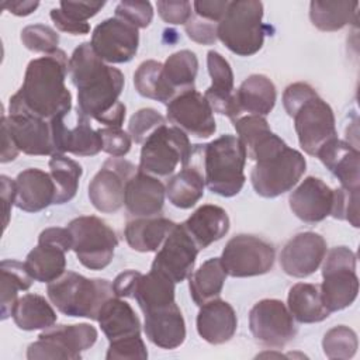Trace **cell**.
Masks as SVG:
<instances>
[{
	"instance_id": "6da1fadb",
	"label": "cell",
	"mask_w": 360,
	"mask_h": 360,
	"mask_svg": "<svg viewBox=\"0 0 360 360\" xmlns=\"http://www.w3.org/2000/svg\"><path fill=\"white\" fill-rule=\"evenodd\" d=\"M68 73L77 89V110L107 127H121L125 105L118 100L124 89L120 69L105 65L90 42L80 44L69 59Z\"/></svg>"
},
{
	"instance_id": "7a4b0ae2",
	"label": "cell",
	"mask_w": 360,
	"mask_h": 360,
	"mask_svg": "<svg viewBox=\"0 0 360 360\" xmlns=\"http://www.w3.org/2000/svg\"><path fill=\"white\" fill-rule=\"evenodd\" d=\"M69 60L62 49L32 59L25 70L20 90L10 97L8 107L25 110L51 121L68 115L72 108V94L65 86Z\"/></svg>"
},
{
	"instance_id": "3957f363",
	"label": "cell",
	"mask_w": 360,
	"mask_h": 360,
	"mask_svg": "<svg viewBox=\"0 0 360 360\" xmlns=\"http://www.w3.org/2000/svg\"><path fill=\"white\" fill-rule=\"evenodd\" d=\"M283 105L294 118L300 146L305 153L316 156L326 142L338 138L330 105L308 83L297 82L287 86L283 93Z\"/></svg>"
},
{
	"instance_id": "277c9868",
	"label": "cell",
	"mask_w": 360,
	"mask_h": 360,
	"mask_svg": "<svg viewBox=\"0 0 360 360\" xmlns=\"http://www.w3.org/2000/svg\"><path fill=\"white\" fill-rule=\"evenodd\" d=\"M250 160L256 162L250 173L252 186L259 195L266 198L290 191L307 170L302 153L288 148L276 134L256 149Z\"/></svg>"
},
{
	"instance_id": "5b68a950",
	"label": "cell",
	"mask_w": 360,
	"mask_h": 360,
	"mask_svg": "<svg viewBox=\"0 0 360 360\" xmlns=\"http://www.w3.org/2000/svg\"><path fill=\"white\" fill-rule=\"evenodd\" d=\"M204 163V180L210 191L222 195H236L245 184L246 149L233 135H222L207 145H198Z\"/></svg>"
},
{
	"instance_id": "8992f818",
	"label": "cell",
	"mask_w": 360,
	"mask_h": 360,
	"mask_svg": "<svg viewBox=\"0 0 360 360\" xmlns=\"http://www.w3.org/2000/svg\"><path fill=\"white\" fill-rule=\"evenodd\" d=\"M46 292L59 312L93 321H97L103 304L115 295L108 280L87 278L75 271H65L59 278L48 283Z\"/></svg>"
},
{
	"instance_id": "52a82bcc",
	"label": "cell",
	"mask_w": 360,
	"mask_h": 360,
	"mask_svg": "<svg viewBox=\"0 0 360 360\" xmlns=\"http://www.w3.org/2000/svg\"><path fill=\"white\" fill-rule=\"evenodd\" d=\"M263 3L256 0L229 1L225 15L218 22V39L233 53L250 56L259 52L264 41Z\"/></svg>"
},
{
	"instance_id": "ba28073f",
	"label": "cell",
	"mask_w": 360,
	"mask_h": 360,
	"mask_svg": "<svg viewBox=\"0 0 360 360\" xmlns=\"http://www.w3.org/2000/svg\"><path fill=\"white\" fill-rule=\"evenodd\" d=\"M191 145L186 132L166 124L155 129L142 143L139 172L156 177L170 176L177 165H188Z\"/></svg>"
},
{
	"instance_id": "9c48e42d",
	"label": "cell",
	"mask_w": 360,
	"mask_h": 360,
	"mask_svg": "<svg viewBox=\"0 0 360 360\" xmlns=\"http://www.w3.org/2000/svg\"><path fill=\"white\" fill-rule=\"evenodd\" d=\"M325 256L319 285L322 301L329 312L342 311L354 302L359 292L356 255L346 246H338Z\"/></svg>"
},
{
	"instance_id": "30bf717a",
	"label": "cell",
	"mask_w": 360,
	"mask_h": 360,
	"mask_svg": "<svg viewBox=\"0 0 360 360\" xmlns=\"http://www.w3.org/2000/svg\"><path fill=\"white\" fill-rule=\"evenodd\" d=\"M68 229L72 235V250L84 267L103 270L111 263L118 239L103 219L94 215L77 217L69 222Z\"/></svg>"
},
{
	"instance_id": "8fae6325",
	"label": "cell",
	"mask_w": 360,
	"mask_h": 360,
	"mask_svg": "<svg viewBox=\"0 0 360 360\" xmlns=\"http://www.w3.org/2000/svg\"><path fill=\"white\" fill-rule=\"evenodd\" d=\"M97 340V330L90 323L49 326L39 333L38 340L27 349L30 360H77L82 352L90 349Z\"/></svg>"
},
{
	"instance_id": "7c38bea8",
	"label": "cell",
	"mask_w": 360,
	"mask_h": 360,
	"mask_svg": "<svg viewBox=\"0 0 360 360\" xmlns=\"http://www.w3.org/2000/svg\"><path fill=\"white\" fill-rule=\"evenodd\" d=\"M274 256L271 243L253 235H236L225 245L221 263L228 276L253 277L270 271Z\"/></svg>"
},
{
	"instance_id": "4fadbf2b",
	"label": "cell",
	"mask_w": 360,
	"mask_h": 360,
	"mask_svg": "<svg viewBox=\"0 0 360 360\" xmlns=\"http://www.w3.org/2000/svg\"><path fill=\"white\" fill-rule=\"evenodd\" d=\"M72 249L68 228H46L39 233L38 245L24 262L31 277L39 283H51L65 273L66 252Z\"/></svg>"
},
{
	"instance_id": "5bb4252c",
	"label": "cell",
	"mask_w": 360,
	"mask_h": 360,
	"mask_svg": "<svg viewBox=\"0 0 360 360\" xmlns=\"http://www.w3.org/2000/svg\"><path fill=\"white\" fill-rule=\"evenodd\" d=\"M249 329L253 338L271 349L284 347L297 333L294 318L280 300L266 298L253 305L249 312Z\"/></svg>"
},
{
	"instance_id": "9a60e30c",
	"label": "cell",
	"mask_w": 360,
	"mask_h": 360,
	"mask_svg": "<svg viewBox=\"0 0 360 360\" xmlns=\"http://www.w3.org/2000/svg\"><path fill=\"white\" fill-rule=\"evenodd\" d=\"M136 167L122 159L110 158L89 184V198L100 212H115L125 204V188Z\"/></svg>"
},
{
	"instance_id": "2e32d148",
	"label": "cell",
	"mask_w": 360,
	"mask_h": 360,
	"mask_svg": "<svg viewBox=\"0 0 360 360\" xmlns=\"http://www.w3.org/2000/svg\"><path fill=\"white\" fill-rule=\"evenodd\" d=\"M90 44L101 60L125 63L138 51L139 32L138 28L118 17L107 18L93 30Z\"/></svg>"
},
{
	"instance_id": "e0dca14e",
	"label": "cell",
	"mask_w": 360,
	"mask_h": 360,
	"mask_svg": "<svg viewBox=\"0 0 360 360\" xmlns=\"http://www.w3.org/2000/svg\"><path fill=\"white\" fill-rule=\"evenodd\" d=\"M198 252L184 226L176 224L156 253L150 270L166 276L173 283H181L191 274Z\"/></svg>"
},
{
	"instance_id": "ac0fdd59",
	"label": "cell",
	"mask_w": 360,
	"mask_h": 360,
	"mask_svg": "<svg viewBox=\"0 0 360 360\" xmlns=\"http://www.w3.org/2000/svg\"><path fill=\"white\" fill-rule=\"evenodd\" d=\"M1 122L7 125L20 152L37 156H52L55 153L48 120L17 107H8V117L3 112Z\"/></svg>"
},
{
	"instance_id": "d6986e66",
	"label": "cell",
	"mask_w": 360,
	"mask_h": 360,
	"mask_svg": "<svg viewBox=\"0 0 360 360\" xmlns=\"http://www.w3.org/2000/svg\"><path fill=\"white\" fill-rule=\"evenodd\" d=\"M167 120L173 127L197 138H208L217 129L210 103L195 89L187 90L167 103Z\"/></svg>"
},
{
	"instance_id": "ffe728a7",
	"label": "cell",
	"mask_w": 360,
	"mask_h": 360,
	"mask_svg": "<svg viewBox=\"0 0 360 360\" xmlns=\"http://www.w3.org/2000/svg\"><path fill=\"white\" fill-rule=\"evenodd\" d=\"M326 255V242L316 232H300L292 236L280 253V266L285 274L297 278L311 276Z\"/></svg>"
},
{
	"instance_id": "44dd1931",
	"label": "cell",
	"mask_w": 360,
	"mask_h": 360,
	"mask_svg": "<svg viewBox=\"0 0 360 360\" xmlns=\"http://www.w3.org/2000/svg\"><path fill=\"white\" fill-rule=\"evenodd\" d=\"M66 115L52 118L51 131L55 153H73L76 156H94L103 150V141L98 129L90 127V121L79 110L76 112L77 122L75 127H66Z\"/></svg>"
},
{
	"instance_id": "7402d4cb",
	"label": "cell",
	"mask_w": 360,
	"mask_h": 360,
	"mask_svg": "<svg viewBox=\"0 0 360 360\" xmlns=\"http://www.w3.org/2000/svg\"><path fill=\"white\" fill-rule=\"evenodd\" d=\"M292 214L307 224L323 221L332 212L333 190L321 179L309 176L290 194Z\"/></svg>"
},
{
	"instance_id": "603a6c76",
	"label": "cell",
	"mask_w": 360,
	"mask_h": 360,
	"mask_svg": "<svg viewBox=\"0 0 360 360\" xmlns=\"http://www.w3.org/2000/svg\"><path fill=\"white\" fill-rule=\"evenodd\" d=\"M165 195L166 187L158 177L138 170L127 183L125 207L135 218L156 217L163 208Z\"/></svg>"
},
{
	"instance_id": "cb8c5ba5",
	"label": "cell",
	"mask_w": 360,
	"mask_h": 360,
	"mask_svg": "<svg viewBox=\"0 0 360 360\" xmlns=\"http://www.w3.org/2000/svg\"><path fill=\"white\" fill-rule=\"evenodd\" d=\"M238 328V318L232 305L214 298L200 307L197 315V332L211 345H222L231 340Z\"/></svg>"
},
{
	"instance_id": "d4e9b609",
	"label": "cell",
	"mask_w": 360,
	"mask_h": 360,
	"mask_svg": "<svg viewBox=\"0 0 360 360\" xmlns=\"http://www.w3.org/2000/svg\"><path fill=\"white\" fill-rule=\"evenodd\" d=\"M145 315L143 330L146 338L160 349L172 350L186 339V323L176 302L150 311Z\"/></svg>"
},
{
	"instance_id": "484cf974",
	"label": "cell",
	"mask_w": 360,
	"mask_h": 360,
	"mask_svg": "<svg viewBox=\"0 0 360 360\" xmlns=\"http://www.w3.org/2000/svg\"><path fill=\"white\" fill-rule=\"evenodd\" d=\"M325 167L345 188H360V153L356 146L338 138L326 142L316 153Z\"/></svg>"
},
{
	"instance_id": "4316f807",
	"label": "cell",
	"mask_w": 360,
	"mask_h": 360,
	"mask_svg": "<svg viewBox=\"0 0 360 360\" xmlns=\"http://www.w3.org/2000/svg\"><path fill=\"white\" fill-rule=\"evenodd\" d=\"M15 205L25 212H38L55 202V183L51 173L39 169H25L15 179Z\"/></svg>"
},
{
	"instance_id": "83f0119b",
	"label": "cell",
	"mask_w": 360,
	"mask_h": 360,
	"mask_svg": "<svg viewBox=\"0 0 360 360\" xmlns=\"http://www.w3.org/2000/svg\"><path fill=\"white\" fill-rule=\"evenodd\" d=\"M181 225L201 250L228 233L229 217L224 208L205 204L197 208Z\"/></svg>"
},
{
	"instance_id": "f1b7e54d",
	"label": "cell",
	"mask_w": 360,
	"mask_h": 360,
	"mask_svg": "<svg viewBox=\"0 0 360 360\" xmlns=\"http://www.w3.org/2000/svg\"><path fill=\"white\" fill-rule=\"evenodd\" d=\"M97 322L108 342L141 335V322L135 311L127 301L115 295L103 304Z\"/></svg>"
},
{
	"instance_id": "f546056e",
	"label": "cell",
	"mask_w": 360,
	"mask_h": 360,
	"mask_svg": "<svg viewBox=\"0 0 360 360\" xmlns=\"http://www.w3.org/2000/svg\"><path fill=\"white\" fill-rule=\"evenodd\" d=\"M197 70V56L188 49L174 52L166 59L162 66V83L169 101L179 94L194 89Z\"/></svg>"
},
{
	"instance_id": "4dcf8cb0",
	"label": "cell",
	"mask_w": 360,
	"mask_h": 360,
	"mask_svg": "<svg viewBox=\"0 0 360 360\" xmlns=\"http://www.w3.org/2000/svg\"><path fill=\"white\" fill-rule=\"evenodd\" d=\"M174 222L163 217L135 218L125 225L127 243L136 252H156L165 242Z\"/></svg>"
},
{
	"instance_id": "1f68e13d",
	"label": "cell",
	"mask_w": 360,
	"mask_h": 360,
	"mask_svg": "<svg viewBox=\"0 0 360 360\" xmlns=\"http://www.w3.org/2000/svg\"><path fill=\"white\" fill-rule=\"evenodd\" d=\"M277 93L273 82L264 75H250L236 90V101L240 114L267 115L276 104Z\"/></svg>"
},
{
	"instance_id": "d6a6232c",
	"label": "cell",
	"mask_w": 360,
	"mask_h": 360,
	"mask_svg": "<svg viewBox=\"0 0 360 360\" xmlns=\"http://www.w3.org/2000/svg\"><path fill=\"white\" fill-rule=\"evenodd\" d=\"M287 308L301 323L321 322L330 314L322 301L319 285L311 283H297L290 288Z\"/></svg>"
},
{
	"instance_id": "836d02e7",
	"label": "cell",
	"mask_w": 360,
	"mask_h": 360,
	"mask_svg": "<svg viewBox=\"0 0 360 360\" xmlns=\"http://www.w3.org/2000/svg\"><path fill=\"white\" fill-rule=\"evenodd\" d=\"M204 186V174L198 165L188 162L187 166H184L167 181L166 195L174 207L187 210L195 205L202 197Z\"/></svg>"
},
{
	"instance_id": "e575fe53",
	"label": "cell",
	"mask_w": 360,
	"mask_h": 360,
	"mask_svg": "<svg viewBox=\"0 0 360 360\" xmlns=\"http://www.w3.org/2000/svg\"><path fill=\"white\" fill-rule=\"evenodd\" d=\"M174 284L166 276L150 270L148 274H141L134 298L143 314L155 311L162 307H167L174 301Z\"/></svg>"
},
{
	"instance_id": "d590c367",
	"label": "cell",
	"mask_w": 360,
	"mask_h": 360,
	"mask_svg": "<svg viewBox=\"0 0 360 360\" xmlns=\"http://www.w3.org/2000/svg\"><path fill=\"white\" fill-rule=\"evenodd\" d=\"M14 323L22 330L46 329L56 322V312L51 304L38 294H24L20 297L11 311Z\"/></svg>"
},
{
	"instance_id": "8d00e7d4",
	"label": "cell",
	"mask_w": 360,
	"mask_h": 360,
	"mask_svg": "<svg viewBox=\"0 0 360 360\" xmlns=\"http://www.w3.org/2000/svg\"><path fill=\"white\" fill-rule=\"evenodd\" d=\"M104 4V1H60L59 8L51 10V18L59 31L84 35L90 31L87 20L94 17Z\"/></svg>"
},
{
	"instance_id": "74e56055",
	"label": "cell",
	"mask_w": 360,
	"mask_h": 360,
	"mask_svg": "<svg viewBox=\"0 0 360 360\" xmlns=\"http://www.w3.org/2000/svg\"><path fill=\"white\" fill-rule=\"evenodd\" d=\"M226 276L221 257H212L204 262L193 274L188 276V288L193 301L201 307L202 304L218 298Z\"/></svg>"
},
{
	"instance_id": "f35d334b",
	"label": "cell",
	"mask_w": 360,
	"mask_h": 360,
	"mask_svg": "<svg viewBox=\"0 0 360 360\" xmlns=\"http://www.w3.org/2000/svg\"><path fill=\"white\" fill-rule=\"evenodd\" d=\"M357 1H311L309 18L321 31H338L356 21Z\"/></svg>"
},
{
	"instance_id": "ab89813d",
	"label": "cell",
	"mask_w": 360,
	"mask_h": 360,
	"mask_svg": "<svg viewBox=\"0 0 360 360\" xmlns=\"http://www.w3.org/2000/svg\"><path fill=\"white\" fill-rule=\"evenodd\" d=\"M1 274V319L11 316L13 307L18 300V291H25L31 287L34 278L28 273L24 263L18 260H3L0 263Z\"/></svg>"
},
{
	"instance_id": "60d3db41",
	"label": "cell",
	"mask_w": 360,
	"mask_h": 360,
	"mask_svg": "<svg viewBox=\"0 0 360 360\" xmlns=\"http://www.w3.org/2000/svg\"><path fill=\"white\" fill-rule=\"evenodd\" d=\"M49 169L56 188L53 204L70 201L77 193L79 180L83 173L82 166L76 160L65 156V153H53L49 160Z\"/></svg>"
},
{
	"instance_id": "b9f144b4",
	"label": "cell",
	"mask_w": 360,
	"mask_h": 360,
	"mask_svg": "<svg viewBox=\"0 0 360 360\" xmlns=\"http://www.w3.org/2000/svg\"><path fill=\"white\" fill-rule=\"evenodd\" d=\"M162 66L163 63L158 60L142 62L134 73V86L142 97L160 103H169L162 83Z\"/></svg>"
},
{
	"instance_id": "7bdbcfd3",
	"label": "cell",
	"mask_w": 360,
	"mask_h": 360,
	"mask_svg": "<svg viewBox=\"0 0 360 360\" xmlns=\"http://www.w3.org/2000/svg\"><path fill=\"white\" fill-rule=\"evenodd\" d=\"M357 335L345 325L329 329L322 339V349L328 359H352L357 352Z\"/></svg>"
},
{
	"instance_id": "ee69618b",
	"label": "cell",
	"mask_w": 360,
	"mask_h": 360,
	"mask_svg": "<svg viewBox=\"0 0 360 360\" xmlns=\"http://www.w3.org/2000/svg\"><path fill=\"white\" fill-rule=\"evenodd\" d=\"M232 122L239 135L238 138L246 149L248 158L262 142H264L273 134L266 118L260 115H240Z\"/></svg>"
},
{
	"instance_id": "f6af8a7d",
	"label": "cell",
	"mask_w": 360,
	"mask_h": 360,
	"mask_svg": "<svg viewBox=\"0 0 360 360\" xmlns=\"http://www.w3.org/2000/svg\"><path fill=\"white\" fill-rule=\"evenodd\" d=\"M21 42L22 45L35 53H52L58 49L59 35L56 31L44 24L27 25L21 31Z\"/></svg>"
},
{
	"instance_id": "bcb514c9",
	"label": "cell",
	"mask_w": 360,
	"mask_h": 360,
	"mask_svg": "<svg viewBox=\"0 0 360 360\" xmlns=\"http://www.w3.org/2000/svg\"><path fill=\"white\" fill-rule=\"evenodd\" d=\"M208 73L212 84L205 90L214 94H231L233 93V72L228 60L218 52L210 51L207 53Z\"/></svg>"
},
{
	"instance_id": "7dc6e473",
	"label": "cell",
	"mask_w": 360,
	"mask_h": 360,
	"mask_svg": "<svg viewBox=\"0 0 360 360\" xmlns=\"http://www.w3.org/2000/svg\"><path fill=\"white\" fill-rule=\"evenodd\" d=\"M359 191L360 188L333 190V207L330 215L340 221H347L354 228H359Z\"/></svg>"
},
{
	"instance_id": "c3c4849f",
	"label": "cell",
	"mask_w": 360,
	"mask_h": 360,
	"mask_svg": "<svg viewBox=\"0 0 360 360\" xmlns=\"http://www.w3.org/2000/svg\"><path fill=\"white\" fill-rule=\"evenodd\" d=\"M165 124V118L156 110L141 108L131 117L128 124V134L135 143H143L155 129Z\"/></svg>"
},
{
	"instance_id": "681fc988",
	"label": "cell",
	"mask_w": 360,
	"mask_h": 360,
	"mask_svg": "<svg viewBox=\"0 0 360 360\" xmlns=\"http://www.w3.org/2000/svg\"><path fill=\"white\" fill-rule=\"evenodd\" d=\"M115 17L135 28H146L153 18V8L149 1H120L115 7Z\"/></svg>"
},
{
	"instance_id": "f907efd6",
	"label": "cell",
	"mask_w": 360,
	"mask_h": 360,
	"mask_svg": "<svg viewBox=\"0 0 360 360\" xmlns=\"http://www.w3.org/2000/svg\"><path fill=\"white\" fill-rule=\"evenodd\" d=\"M107 360H145L148 359V350L141 339V335L118 339L114 342H110L107 354Z\"/></svg>"
},
{
	"instance_id": "816d5d0a",
	"label": "cell",
	"mask_w": 360,
	"mask_h": 360,
	"mask_svg": "<svg viewBox=\"0 0 360 360\" xmlns=\"http://www.w3.org/2000/svg\"><path fill=\"white\" fill-rule=\"evenodd\" d=\"M98 134L103 141V150L112 158H122L129 152L132 139L121 127L100 128Z\"/></svg>"
},
{
	"instance_id": "f5cc1de1",
	"label": "cell",
	"mask_w": 360,
	"mask_h": 360,
	"mask_svg": "<svg viewBox=\"0 0 360 360\" xmlns=\"http://www.w3.org/2000/svg\"><path fill=\"white\" fill-rule=\"evenodd\" d=\"M186 27V32L188 35L190 39H193L194 42L202 44V45H211L217 41V28L218 24L204 20L201 17H198L197 14H191L190 20L184 24Z\"/></svg>"
},
{
	"instance_id": "db71d44e",
	"label": "cell",
	"mask_w": 360,
	"mask_h": 360,
	"mask_svg": "<svg viewBox=\"0 0 360 360\" xmlns=\"http://www.w3.org/2000/svg\"><path fill=\"white\" fill-rule=\"evenodd\" d=\"M158 13L167 24H186L191 17L190 1H158Z\"/></svg>"
},
{
	"instance_id": "11a10c76",
	"label": "cell",
	"mask_w": 360,
	"mask_h": 360,
	"mask_svg": "<svg viewBox=\"0 0 360 360\" xmlns=\"http://www.w3.org/2000/svg\"><path fill=\"white\" fill-rule=\"evenodd\" d=\"M229 6L228 0H197L193 3L194 13L208 21L219 22Z\"/></svg>"
},
{
	"instance_id": "9f6ffc18",
	"label": "cell",
	"mask_w": 360,
	"mask_h": 360,
	"mask_svg": "<svg viewBox=\"0 0 360 360\" xmlns=\"http://www.w3.org/2000/svg\"><path fill=\"white\" fill-rule=\"evenodd\" d=\"M0 194H1V201H3V229L7 228L8 225V218L11 212V207L15 204V197H17V186L15 180L7 177V176H0Z\"/></svg>"
},
{
	"instance_id": "6f0895ef",
	"label": "cell",
	"mask_w": 360,
	"mask_h": 360,
	"mask_svg": "<svg viewBox=\"0 0 360 360\" xmlns=\"http://www.w3.org/2000/svg\"><path fill=\"white\" fill-rule=\"evenodd\" d=\"M139 277L141 273L136 270H125L120 273L112 281V290L115 297H134V291Z\"/></svg>"
},
{
	"instance_id": "680465c9",
	"label": "cell",
	"mask_w": 360,
	"mask_h": 360,
	"mask_svg": "<svg viewBox=\"0 0 360 360\" xmlns=\"http://www.w3.org/2000/svg\"><path fill=\"white\" fill-rule=\"evenodd\" d=\"M1 6L11 14L24 17V15H30L31 13H34L37 10V7L39 6V3L32 1V0H11V1H3Z\"/></svg>"
},
{
	"instance_id": "91938a15",
	"label": "cell",
	"mask_w": 360,
	"mask_h": 360,
	"mask_svg": "<svg viewBox=\"0 0 360 360\" xmlns=\"http://www.w3.org/2000/svg\"><path fill=\"white\" fill-rule=\"evenodd\" d=\"M1 131H3V150H1L0 160H1V163H7V162L14 160L20 150H18V148L4 122H1Z\"/></svg>"
}]
</instances>
